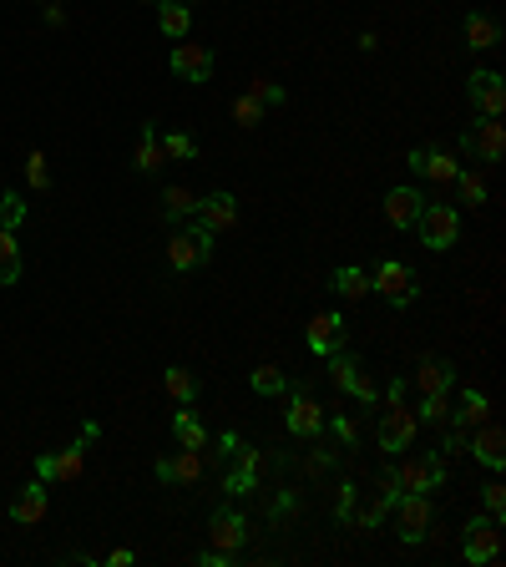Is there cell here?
<instances>
[{
	"label": "cell",
	"instance_id": "6da1fadb",
	"mask_svg": "<svg viewBox=\"0 0 506 567\" xmlns=\"http://www.w3.org/2000/svg\"><path fill=\"white\" fill-rule=\"evenodd\" d=\"M390 486L405 497V492H441L446 486V461L441 456H405L395 471H385Z\"/></svg>",
	"mask_w": 506,
	"mask_h": 567
},
{
	"label": "cell",
	"instance_id": "7a4b0ae2",
	"mask_svg": "<svg viewBox=\"0 0 506 567\" xmlns=\"http://www.w3.org/2000/svg\"><path fill=\"white\" fill-rule=\"evenodd\" d=\"M390 512H395V532H400V542H426L431 537V522H436V507H431V492H405V497H395L390 502Z\"/></svg>",
	"mask_w": 506,
	"mask_h": 567
},
{
	"label": "cell",
	"instance_id": "3957f363",
	"mask_svg": "<svg viewBox=\"0 0 506 567\" xmlns=\"http://www.w3.org/2000/svg\"><path fill=\"white\" fill-rule=\"evenodd\" d=\"M415 233H420V243H426L431 254H446L451 243L461 238V213L451 203H426L420 218H415Z\"/></svg>",
	"mask_w": 506,
	"mask_h": 567
},
{
	"label": "cell",
	"instance_id": "277c9868",
	"mask_svg": "<svg viewBox=\"0 0 506 567\" xmlns=\"http://www.w3.org/2000/svg\"><path fill=\"white\" fill-rule=\"evenodd\" d=\"M97 436H102V426H87L76 446H66V451H56V456H36V481H76L81 466H87V446H92Z\"/></svg>",
	"mask_w": 506,
	"mask_h": 567
},
{
	"label": "cell",
	"instance_id": "5b68a950",
	"mask_svg": "<svg viewBox=\"0 0 506 567\" xmlns=\"http://www.w3.org/2000/svg\"><path fill=\"white\" fill-rule=\"evenodd\" d=\"M213 259V233L208 228H183V233H173L167 238V264H173L178 274H193V269H203Z\"/></svg>",
	"mask_w": 506,
	"mask_h": 567
},
{
	"label": "cell",
	"instance_id": "8992f818",
	"mask_svg": "<svg viewBox=\"0 0 506 567\" xmlns=\"http://www.w3.org/2000/svg\"><path fill=\"white\" fill-rule=\"evenodd\" d=\"M370 289H375V294H385L395 309H405V304H415V294H420V279H415V269H410V264H400V259H385V264L370 274Z\"/></svg>",
	"mask_w": 506,
	"mask_h": 567
},
{
	"label": "cell",
	"instance_id": "52a82bcc",
	"mask_svg": "<svg viewBox=\"0 0 506 567\" xmlns=\"http://www.w3.org/2000/svg\"><path fill=\"white\" fill-rule=\"evenodd\" d=\"M415 431H420V416L410 411L405 400H395L390 411L380 416V451H390V456H405V451L415 446Z\"/></svg>",
	"mask_w": 506,
	"mask_h": 567
},
{
	"label": "cell",
	"instance_id": "ba28073f",
	"mask_svg": "<svg viewBox=\"0 0 506 567\" xmlns=\"http://www.w3.org/2000/svg\"><path fill=\"white\" fill-rule=\"evenodd\" d=\"M461 152L476 157V162H501V152H506V127H501V117H481L471 132H461Z\"/></svg>",
	"mask_w": 506,
	"mask_h": 567
},
{
	"label": "cell",
	"instance_id": "9c48e42d",
	"mask_svg": "<svg viewBox=\"0 0 506 567\" xmlns=\"http://www.w3.org/2000/svg\"><path fill=\"white\" fill-rule=\"evenodd\" d=\"M466 97H471V107L481 112V117H501L506 112V81H501V71H471L466 76Z\"/></svg>",
	"mask_w": 506,
	"mask_h": 567
},
{
	"label": "cell",
	"instance_id": "30bf717a",
	"mask_svg": "<svg viewBox=\"0 0 506 567\" xmlns=\"http://www.w3.org/2000/svg\"><path fill=\"white\" fill-rule=\"evenodd\" d=\"M329 360H334V365H329V380H334V390H340V395H355V400H365V405H375V385H370V375L360 370V360H355V355L334 350Z\"/></svg>",
	"mask_w": 506,
	"mask_h": 567
},
{
	"label": "cell",
	"instance_id": "8fae6325",
	"mask_svg": "<svg viewBox=\"0 0 506 567\" xmlns=\"http://www.w3.org/2000/svg\"><path fill=\"white\" fill-rule=\"evenodd\" d=\"M405 162H410V173L431 178L436 188H451V183H456V173H461V162H456L446 147H415Z\"/></svg>",
	"mask_w": 506,
	"mask_h": 567
},
{
	"label": "cell",
	"instance_id": "7c38bea8",
	"mask_svg": "<svg viewBox=\"0 0 506 567\" xmlns=\"http://www.w3.org/2000/svg\"><path fill=\"white\" fill-rule=\"evenodd\" d=\"M496 552H501V522H496V517H471L466 542H461V557H466L471 567H481V562H491Z\"/></svg>",
	"mask_w": 506,
	"mask_h": 567
},
{
	"label": "cell",
	"instance_id": "4fadbf2b",
	"mask_svg": "<svg viewBox=\"0 0 506 567\" xmlns=\"http://www.w3.org/2000/svg\"><path fill=\"white\" fill-rule=\"evenodd\" d=\"M319 431H324V405L304 385H289V436H319Z\"/></svg>",
	"mask_w": 506,
	"mask_h": 567
},
{
	"label": "cell",
	"instance_id": "5bb4252c",
	"mask_svg": "<svg viewBox=\"0 0 506 567\" xmlns=\"http://www.w3.org/2000/svg\"><path fill=\"white\" fill-rule=\"evenodd\" d=\"M466 451H471L486 471H501V466H506V436H501V426H491V421L471 426V431H466Z\"/></svg>",
	"mask_w": 506,
	"mask_h": 567
},
{
	"label": "cell",
	"instance_id": "9a60e30c",
	"mask_svg": "<svg viewBox=\"0 0 506 567\" xmlns=\"http://www.w3.org/2000/svg\"><path fill=\"white\" fill-rule=\"evenodd\" d=\"M243 542H248V522H243V512L218 507V512L208 517V547H213V552H238Z\"/></svg>",
	"mask_w": 506,
	"mask_h": 567
},
{
	"label": "cell",
	"instance_id": "2e32d148",
	"mask_svg": "<svg viewBox=\"0 0 506 567\" xmlns=\"http://www.w3.org/2000/svg\"><path fill=\"white\" fill-rule=\"evenodd\" d=\"M193 223H198V228H208V233L218 238L223 228H233V223H238V198H233V193H208V198H198Z\"/></svg>",
	"mask_w": 506,
	"mask_h": 567
},
{
	"label": "cell",
	"instance_id": "e0dca14e",
	"mask_svg": "<svg viewBox=\"0 0 506 567\" xmlns=\"http://www.w3.org/2000/svg\"><path fill=\"white\" fill-rule=\"evenodd\" d=\"M304 340H309L314 355H334V350H345V319L334 314V309L314 314V319H309V330H304Z\"/></svg>",
	"mask_w": 506,
	"mask_h": 567
},
{
	"label": "cell",
	"instance_id": "ac0fdd59",
	"mask_svg": "<svg viewBox=\"0 0 506 567\" xmlns=\"http://www.w3.org/2000/svg\"><path fill=\"white\" fill-rule=\"evenodd\" d=\"M173 71L198 87V81L213 76V51H208L203 41H178V46H173Z\"/></svg>",
	"mask_w": 506,
	"mask_h": 567
},
{
	"label": "cell",
	"instance_id": "d6986e66",
	"mask_svg": "<svg viewBox=\"0 0 506 567\" xmlns=\"http://www.w3.org/2000/svg\"><path fill=\"white\" fill-rule=\"evenodd\" d=\"M420 208H426L420 188H390V193H385V218H390L395 228H415Z\"/></svg>",
	"mask_w": 506,
	"mask_h": 567
},
{
	"label": "cell",
	"instance_id": "ffe728a7",
	"mask_svg": "<svg viewBox=\"0 0 506 567\" xmlns=\"http://www.w3.org/2000/svg\"><path fill=\"white\" fill-rule=\"evenodd\" d=\"M157 476H162V481H178V486H193V481L203 476V456L183 446L178 456H162V461H157Z\"/></svg>",
	"mask_w": 506,
	"mask_h": 567
},
{
	"label": "cell",
	"instance_id": "44dd1931",
	"mask_svg": "<svg viewBox=\"0 0 506 567\" xmlns=\"http://www.w3.org/2000/svg\"><path fill=\"white\" fill-rule=\"evenodd\" d=\"M486 416H491V400H486V390L466 385V390H461V405H451V426L471 431V426H481Z\"/></svg>",
	"mask_w": 506,
	"mask_h": 567
},
{
	"label": "cell",
	"instance_id": "7402d4cb",
	"mask_svg": "<svg viewBox=\"0 0 506 567\" xmlns=\"http://www.w3.org/2000/svg\"><path fill=\"white\" fill-rule=\"evenodd\" d=\"M451 385H456V365L451 360H436L431 355V360L415 365V390L420 395H436V390H451Z\"/></svg>",
	"mask_w": 506,
	"mask_h": 567
},
{
	"label": "cell",
	"instance_id": "603a6c76",
	"mask_svg": "<svg viewBox=\"0 0 506 567\" xmlns=\"http://www.w3.org/2000/svg\"><path fill=\"white\" fill-rule=\"evenodd\" d=\"M46 507H51V502H46V481H31L26 492L11 502V522H21V527H36V522L46 517Z\"/></svg>",
	"mask_w": 506,
	"mask_h": 567
},
{
	"label": "cell",
	"instance_id": "cb8c5ba5",
	"mask_svg": "<svg viewBox=\"0 0 506 567\" xmlns=\"http://www.w3.org/2000/svg\"><path fill=\"white\" fill-rule=\"evenodd\" d=\"M157 26H162V36L183 41L188 26H193V6H183V0H157Z\"/></svg>",
	"mask_w": 506,
	"mask_h": 567
},
{
	"label": "cell",
	"instance_id": "d4e9b609",
	"mask_svg": "<svg viewBox=\"0 0 506 567\" xmlns=\"http://www.w3.org/2000/svg\"><path fill=\"white\" fill-rule=\"evenodd\" d=\"M496 41H501V21L486 16V11H471V16H466V46H471V51H491Z\"/></svg>",
	"mask_w": 506,
	"mask_h": 567
},
{
	"label": "cell",
	"instance_id": "484cf974",
	"mask_svg": "<svg viewBox=\"0 0 506 567\" xmlns=\"http://www.w3.org/2000/svg\"><path fill=\"white\" fill-rule=\"evenodd\" d=\"M167 162V152H162V137H152V122L137 132V152H132V168L137 173H157Z\"/></svg>",
	"mask_w": 506,
	"mask_h": 567
},
{
	"label": "cell",
	"instance_id": "4316f807",
	"mask_svg": "<svg viewBox=\"0 0 506 567\" xmlns=\"http://www.w3.org/2000/svg\"><path fill=\"white\" fill-rule=\"evenodd\" d=\"M21 279V243L16 228H0V289H11Z\"/></svg>",
	"mask_w": 506,
	"mask_h": 567
},
{
	"label": "cell",
	"instance_id": "83f0119b",
	"mask_svg": "<svg viewBox=\"0 0 506 567\" xmlns=\"http://www.w3.org/2000/svg\"><path fill=\"white\" fill-rule=\"evenodd\" d=\"M162 385H167V395H173L178 405H193V400H198V375H193V370H183V365H167Z\"/></svg>",
	"mask_w": 506,
	"mask_h": 567
},
{
	"label": "cell",
	"instance_id": "f1b7e54d",
	"mask_svg": "<svg viewBox=\"0 0 506 567\" xmlns=\"http://www.w3.org/2000/svg\"><path fill=\"white\" fill-rule=\"evenodd\" d=\"M334 294H340V299H365V294H370V274H365L360 264L334 269Z\"/></svg>",
	"mask_w": 506,
	"mask_h": 567
},
{
	"label": "cell",
	"instance_id": "f546056e",
	"mask_svg": "<svg viewBox=\"0 0 506 567\" xmlns=\"http://www.w3.org/2000/svg\"><path fill=\"white\" fill-rule=\"evenodd\" d=\"M162 213H167V218H193V213H198V193L183 188V183L162 188Z\"/></svg>",
	"mask_w": 506,
	"mask_h": 567
},
{
	"label": "cell",
	"instance_id": "4dcf8cb0",
	"mask_svg": "<svg viewBox=\"0 0 506 567\" xmlns=\"http://www.w3.org/2000/svg\"><path fill=\"white\" fill-rule=\"evenodd\" d=\"M173 436H178V446H188V451L208 446V431H203V421H198L193 411H178V416H173Z\"/></svg>",
	"mask_w": 506,
	"mask_h": 567
},
{
	"label": "cell",
	"instance_id": "1f68e13d",
	"mask_svg": "<svg viewBox=\"0 0 506 567\" xmlns=\"http://www.w3.org/2000/svg\"><path fill=\"white\" fill-rule=\"evenodd\" d=\"M248 97L259 102L264 112H269V107H284V102H289V92L279 87V81H269V76H253V81H248Z\"/></svg>",
	"mask_w": 506,
	"mask_h": 567
},
{
	"label": "cell",
	"instance_id": "d6a6232c",
	"mask_svg": "<svg viewBox=\"0 0 506 567\" xmlns=\"http://www.w3.org/2000/svg\"><path fill=\"white\" fill-rule=\"evenodd\" d=\"M420 421H431V426H451V390L420 395Z\"/></svg>",
	"mask_w": 506,
	"mask_h": 567
},
{
	"label": "cell",
	"instance_id": "836d02e7",
	"mask_svg": "<svg viewBox=\"0 0 506 567\" xmlns=\"http://www.w3.org/2000/svg\"><path fill=\"white\" fill-rule=\"evenodd\" d=\"M162 152H167V162H193L198 157V142L188 132H167L162 137Z\"/></svg>",
	"mask_w": 506,
	"mask_h": 567
},
{
	"label": "cell",
	"instance_id": "e575fe53",
	"mask_svg": "<svg viewBox=\"0 0 506 567\" xmlns=\"http://www.w3.org/2000/svg\"><path fill=\"white\" fill-rule=\"evenodd\" d=\"M253 492H259V476H253V471L233 466V471L223 476V497H253Z\"/></svg>",
	"mask_w": 506,
	"mask_h": 567
},
{
	"label": "cell",
	"instance_id": "d590c367",
	"mask_svg": "<svg viewBox=\"0 0 506 567\" xmlns=\"http://www.w3.org/2000/svg\"><path fill=\"white\" fill-rule=\"evenodd\" d=\"M451 188H456V198H461L466 208H476V203H486V183H481L476 173H466V168L456 173V183H451Z\"/></svg>",
	"mask_w": 506,
	"mask_h": 567
},
{
	"label": "cell",
	"instance_id": "8d00e7d4",
	"mask_svg": "<svg viewBox=\"0 0 506 567\" xmlns=\"http://www.w3.org/2000/svg\"><path fill=\"white\" fill-rule=\"evenodd\" d=\"M264 507H269V522H274V527H289L294 512H299V492H279V497H269Z\"/></svg>",
	"mask_w": 506,
	"mask_h": 567
},
{
	"label": "cell",
	"instance_id": "74e56055",
	"mask_svg": "<svg viewBox=\"0 0 506 567\" xmlns=\"http://www.w3.org/2000/svg\"><path fill=\"white\" fill-rule=\"evenodd\" d=\"M253 390H259V395H284L289 380H284L279 365H259V370H253Z\"/></svg>",
	"mask_w": 506,
	"mask_h": 567
},
{
	"label": "cell",
	"instance_id": "f35d334b",
	"mask_svg": "<svg viewBox=\"0 0 506 567\" xmlns=\"http://www.w3.org/2000/svg\"><path fill=\"white\" fill-rule=\"evenodd\" d=\"M355 507H360V486L355 481H340V492H334V517L355 522Z\"/></svg>",
	"mask_w": 506,
	"mask_h": 567
},
{
	"label": "cell",
	"instance_id": "ab89813d",
	"mask_svg": "<svg viewBox=\"0 0 506 567\" xmlns=\"http://www.w3.org/2000/svg\"><path fill=\"white\" fill-rule=\"evenodd\" d=\"M26 218V198L21 193H0V228H21Z\"/></svg>",
	"mask_w": 506,
	"mask_h": 567
},
{
	"label": "cell",
	"instance_id": "60d3db41",
	"mask_svg": "<svg viewBox=\"0 0 506 567\" xmlns=\"http://www.w3.org/2000/svg\"><path fill=\"white\" fill-rule=\"evenodd\" d=\"M233 122H238V127H259V122H264V107L243 92V97L233 102Z\"/></svg>",
	"mask_w": 506,
	"mask_h": 567
},
{
	"label": "cell",
	"instance_id": "b9f144b4",
	"mask_svg": "<svg viewBox=\"0 0 506 567\" xmlns=\"http://www.w3.org/2000/svg\"><path fill=\"white\" fill-rule=\"evenodd\" d=\"M26 178H31V188H36V193H46V188H51V168H46V152H31V157H26Z\"/></svg>",
	"mask_w": 506,
	"mask_h": 567
},
{
	"label": "cell",
	"instance_id": "7bdbcfd3",
	"mask_svg": "<svg viewBox=\"0 0 506 567\" xmlns=\"http://www.w3.org/2000/svg\"><path fill=\"white\" fill-rule=\"evenodd\" d=\"M501 512H506V486H501V481H491V486H486V517H496V522H501Z\"/></svg>",
	"mask_w": 506,
	"mask_h": 567
},
{
	"label": "cell",
	"instance_id": "ee69618b",
	"mask_svg": "<svg viewBox=\"0 0 506 567\" xmlns=\"http://www.w3.org/2000/svg\"><path fill=\"white\" fill-rule=\"evenodd\" d=\"M329 431H334V441L355 446V421H350V416H334V426H329Z\"/></svg>",
	"mask_w": 506,
	"mask_h": 567
},
{
	"label": "cell",
	"instance_id": "f6af8a7d",
	"mask_svg": "<svg viewBox=\"0 0 506 567\" xmlns=\"http://www.w3.org/2000/svg\"><path fill=\"white\" fill-rule=\"evenodd\" d=\"M441 451H446V456H461V451H466V431H461V426H451V431H446V441H441Z\"/></svg>",
	"mask_w": 506,
	"mask_h": 567
},
{
	"label": "cell",
	"instance_id": "bcb514c9",
	"mask_svg": "<svg viewBox=\"0 0 506 567\" xmlns=\"http://www.w3.org/2000/svg\"><path fill=\"white\" fill-rule=\"evenodd\" d=\"M198 562H203V567H233V552H213V547H208Z\"/></svg>",
	"mask_w": 506,
	"mask_h": 567
},
{
	"label": "cell",
	"instance_id": "7dc6e473",
	"mask_svg": "<svg viewBox=\"0 0 506 567\" xmlns=\"http://www.w3.org/2000/svg\"><path fill=\"white\" fill-rule=\"evenodd\" d=\"M132 562H137V552H132V547H117V552L107 557V567H132Z\"/></svg>",
	"mask_w": 506,
	"mask_h": 567
},
{
	"label": "cell",
	"instance_id": "c3c4849f",
	"mask_svg": "<svg viewBox=\"0 0 506 567\" xmlns=\"http://www.w3.org/2000/svg\"><path fill=\"white\" fill-rule=\"evenodd\" d=\"M395 400H405V380H400V375L385 385V405H395Z\"/></svg>",
	"mask_w": 506,
	"mask_h": 567
},
{
	"label": "cell",
	"instance_id": "681fc988",
	"mask_svg": "<svg viewBox=\"0 0 506 567\" xmlns=\"http://www.w3.org/2000/svg\"><path fill=\"white\" fill-rule=\"evenodd\" d=\"M329 466H334V451H314L309 456V471H329Z\"/></svg>",
	"mask_w": 506,
	"mask_h": 567
},
{
	"label": "cell",
	"instance_id": "f907efd6",
	"mask_svg": "<svg viewBox=\"0 0 506 567\" xmlns=\"http://www.w3.org/2000/svg\"><path fill=\"white\" fill-rule=\"evenodd\" d=\"M46 21H51V26H66V11L56 6V0H46Z\"/></svg>",
	"mask_w": 506,
	"mask_h": 567
},
{
	"label": "cell",
	"instance_id": "816d5d0a",
	"mask_svg": "<svg viewBox=\"0 0 506 567\" xmlns=\"http://www.w3.org/2000/svg\"><path fill=\"white\" fill-rule=\"evenodd\" d=\"M183 6H193V0H183Z\"/></svg>",
	"mask_w": 506,
	"mask_h": 567
},
{
	"label": "cell",
	"instance_id": "f5cc1de1",
	"mask_svg": "<svg viewBox=\"0 0 506 567\" xmlns=\"http://www.w3.org/2000/svg\"><path fill=\"white\" fill-rule=\"evenodd\" d=\"M147 6H157V0H147Z\"/></svg>",
	"mask_w": 506,
	"mask_h": 567
},
{
	"label": "cell",
	"instance_id": "db71d44e",
	"mask_svg": "<svg viewBox=\"0 0 506 567\" xmlns=\"http://www.w3.org/2000/svg\"><path fill=\"white\" fill-rule=\"evenodd\" d=\"M41 6H46V0H41Z\"/></svg>",
	"mask_w": 506,
	"mask_h": 567
}]
</instances>
